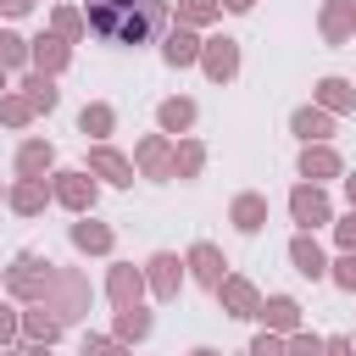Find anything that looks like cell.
I'll return each instance as SVG.
<instances>
[{
    "instance_id": "6da1fadb",
    "label": "cell",
    "mask_w": 356,
    "mask_h": 356,
    "mask_svg": "<svg viewBox=\"0 0 356 356\" xmlns=\"http://www.w3.org/2000/svg\"><path fill=\"white\" fill-rule=\"evenodd\" d=\"M83 22L106 44H150L167 22V0H83Z\"/></svg>"
},
{
    "instance_id": "7a4b0ae2",
    "label": "cell",
    "mask_w": 356,
    "mask_h": 356,
    "mask_svg": "<svg viewBox=\"0 0 356 356\" xmlns=\"http://www.w3.org/2000/svg\"><path fill=\"white\" fill-rule=\"evenodd\" d=\"M234 67H239L234 39H211V50H206V72H211V78H234Z\"/></svg>"
},
{
    "instance_id": "3957f363",
    "label": "cell",
    "mask_w": 356,
    "mask_h": 356,
    "mask_svg": "<svg viewBox=\"0 0 356 356\" xmlns=\"http://www.w3.org/2000/svg\"><path fill=\"white\" fill-rule=\"evenodd\" d=\"M289 206H295V217H300L306 228H312V222H328V200H323V189H295Z\"/></svg>"
},
{
    "instance_id": "277c9868",
    "label": "cell",
    "mask_w": 356,
    "mask_h": 356,
    "mask_svg": "<svg viewBox=\"0 0 356 356\" xmlns=\"http://www.w3.org/2000/svg\"><path fill=\"white\" fill-rule=\"evenodd\" d=\"M56 189H61V200H67V206H78V211L95 200V189H89V178H83V172H61V184H56Z\"/></svg>"
},
{
    "instance_id": "5b68a950",
    "label": "cell",
    "mask_w": 356,
    "mask_h": 356,
    "mask_svg": "<svg viewBox=\"0 0 356 356\" xmlns=\"http://www.w3.org/2000/svg\"><path fill=\"white\" fill-rule=\"evenodd\" d=\"M289 256H295V267H300L306 278H323V250H317L312 239H295V250H289Z\"/></svg>"
},
{
    "instance_id": "8992f818",
    "label": "cell",
    "mask_w": 356,
    "mask_h": 356,
    "mask_svg": "<svg viewBox=\"0 0 356 356\" xmlns=\"http://www.w3.org/2000/svg\"><path fill=\"white\" fill-rule=\"evenodd\" d=\"M189 261H195V273H200L206 284H222V261H217V250H211V245H195V256H189Z\"/></svg>"
},
{
    "instance_id": "52a82bcc",
    "label": "cell",
    "mask_w": 356,
    "mask_h": 356,
    "mask_svg": "<svg viewBox=\"0 0 356 356\" xmlns=\"http://www.w3.org/2000/svg\"><path fill=\"white\" fill-rule=\"evenodd\" d=\"M300 172H306V178H328V172H339V161H334L328 150H306V156H300Z\"/></svg>"
},
{
    "instance_id": "ba28073f",
    "label": "cell",
    "mask_w": 356,
    "mask_h": 356,
    "mask_svg": "<svg viewBox=\"0 0 356 356\" xmlns=\"http://www.w3.org/2000/svg\"><path fill=\"white\" fill-rule=\"evenodd\" d=\"M261 217H267V206H261V200H256V195H245V200H239V206H234V222H239V228H245V234H250V228H261Z\"/></svg>"
},
{
    "instance_id": "9c48e42d",
    "label": "cell",
    "mask_w": 356,
    "mask_h": 356,
    "mask_svg": "<svg viewBox=\"0 0 356 356\" xmlns=\"http://www.w3.org/2000/svg\"><path fill=\"white\" fill-rule=\"evenodd\" d=\"M167 61H172V67H184V61H195V39H189L184 28H178V33L167 39Z\"/></svg>"
},
{
    "instance_id": "30bf717a",
    "label": "cell",
    "mask_w": 356,
    "mask_h": 356,
    "mask_svg": "<svg viewBox=\"0 0 356 356\" xmlns=\"http://www.w3.org/2000/svg\"><path fill=\"white\" fill-rule=\"evenodd\" d=\"M295 134L323 139V134H328V117H323V111H295Z\"/></svg>"
},
{
    "instance_id": "8fae6325",
    "label": "cell",
    "mask_w": 356,
    "mask_h": 356,
    "mask_svg": "<svg viewBox=\"0 0 356 356\" xmlns=\"http://www.w3.org/2000/svg\"><path fill=\"white\" fill-rule=\"evenodd\" d=\"M89 161H95V167H100L106 178H117V184H128V161H122V156H111V150H95Z\"/></svg>"
},
{
    "instance_id": "7c38bea8",
    "label": "cell",
    "mask_w": 356,
    "mask_h": 356,
    "mask_svg": "<svg viewBox=\"0 0 356 356\" xmlns=\"http://www.w3.org/2000/svg\"><path fill=\"white\" fill-rule=\"evenodd\" d=\"M72 239H78L83 250H106V245H111V234H106V228H95V222H78V228H72Z\"/></svg>"
},
{
    "instance_id": "4fadbf2b",
    "label": "cell",
    "mask_w": 356,
    "mask_h": 356,
    "mask_svg": "<svg viewBox=\"0 0 356 356\" xmlns=\"http://www.w3.org/2000/svg\"><path fill=\"white\" fill-rule=\"evenodd\" d=\"M150 267H156V289L172 295V289H178V261H172V256H156Z\"/></svg>"
},
{
    "instance_id": "5bb4252c",
    "label": "cell",
    "mask_w": 356,
    "mask_h": 356,
    "mask_svg": "<svg viewBox=\"0 0 356 356\" xmlns=\"http://www.w3.org/2000/svg\"><path fill=\"white\" fill-rule=\"evenodd\" d=\"M189 117H195L189 100H167V106H161V122H167V128H189Z\"/></svg>"
},
{
    "instance_id": "9a60e30c",
    "label": "cell",
    "mask_w": 356,
    "mask_h": 356,
    "mask_svg": "<svg viewBox=\"0 0 356 356\" xmlns=\"http://www.w3.org/2000/svg\"><path fill=\"white\" fill-rule=\"evenodd\" d=\"M261 317H267L273 328H289V323H295V300H284V295H278V300H267V312H261Z\"/></svg>"
},
{
    "instance_id": "2e32d148",
    "label": "cell",
    "mask_w": 356,
    "mask_h": 356,
    "mask_svg": "<svg viewBox=\"0 0 356 356\" xmlns=\"http://www.w3.org/2000/svg\"><path fill=\"white\" fill-rule=\"evenodd\" d=\"M111 295H117V300L128 306V300L139 295V278H134V273H117V278H111Z\"/></svg>"
},
{
    "instance_id": "e0dca14e",
    "label": "cell",
    "mask_w": 356,
    "mask_h": 356,
    "mask_svg": "<svg viewBox=\"0 0 356 356\" xmlns=\"http://www.w3.org/2000/svg\"><path fill=\"white\" fill-rule=\"evenodd\" d=\"M33 61H39V67H61V44H56V39H39Z\"/></svg>"
},
{
    "instance_id": "ac0fdd59",
    "label": "cell",
    "mask_w": 356,
    "mask_h": 356,
    "mask_svg": "<svg viewBox=\"0 0 356 356\" xmlns=\"http://www.w3.org/2000/svg\"><path fill=\"white\" fill-rule=\"evenodd\" d=\"M323 100H328V106H350V83L328 78V83H323Z\"/></svg>"
},
{
    "instance_id": "d6986e66",
    "label": "cell",
    "mask_w": 356,
    "mask_h": 356,
    "mask_svg": "<svg viewBox=\"0 0 356 356\" xmlns=\"http://www.w3.org/2000/svg\"><path fill=\"white\" fill-rule=\"evenodd\" d=\"M44 161H50V145H28L22 150V172H39Z\"/></svg>"
},
{
    "instance_id": "ffe728a7",
    "label": "cell",
    "mask_w": 356,
    "mask_h": 356,
    "mask_svg": "<svg viewBox=\"0 0 356 356\" xmlns=\"http://www.w3.org/2000/svg\"><path fill=\"white\" fill-rule=\"evenodd\" d=\"M28 89H33V106H44V111L56 106V89H50V78H33Z\"/></svg>"
},
{
    "instance_id": "44dd1931",
    "label": "cell",
    "mask_w": 356,
    "mask_h": 356,
    "mask_svg": "<svg viewBox=\"0 0 356 356\" xmlns=\"http://www.w3.org/2000/svg\"><path fill=\"white\" fill-rule=\"evenodd\" d=\"M89 128H95V134L111 128V111H106V106H89V111H83V134H89Z\"/></svg>"
},
{
    "instance_id": "7402d4cb",
    "label": "cell",
    "mask_w": 356,
    "mask_h": 356,
    "mask_svg": "<svg viewBox=\"0 0 356 356\" xmlns=\"http://www.w3.org/2000/svg\"><path fill=\"white\" fill-rule=\"evenodd\" d=\"M39 200H44L39 184H22V189H17V206H22V211H39Z\"/></svg>"
},
{
    "instance_id": "603a6c76",
    "label": "cell",
    "mask_w": 356,
    "mask_h": 356,
    "mask_svg": "<svg viewBox=\"0 0 356 356\" xmlns=\"http://www.w3.org/2000/svg\"><path fill=\"white\" fill-rule=\"evenodd\" d=\"M0 61H6V67L22 61V39H17V33H0Z\"/></svg>"
},
{
    "instance_id": "cb8c5ba5",
    "label": "cell",
    "mask_w": 356,
    "mask_h": 356,
    "mask_svg": "<svg viewBox=\"0 0 356 356\" xmlns=\"http://www.w3.org/2000/svg\"><path fill=\"white\" fill-rule=\"evenodd\" d=\"M145 167H150V172H161V167H167V150H161V145H156V139H150V145H145Z\"/></svg>"
},
{
    "instance_id": "d4e9b609",
    "label": "cell",
    "mask_w": 356,
    "mask_h": 356,
    "mask_svg": "<svg viewBox=\"0 0 356 356\" xmlns=\"http://www.w3.org/2000/svg\"><path fill=\"white\" fill-rule=\"evenodd\" d=\"M228 306H239V317H245V306H250V289H245V284H228Z\"/></svg>"
},
{
    "instance_id": "484cf974",
    "label": "cell",
    "mask_w": 356,
    "mask_h": 356,
    "mask_svg": "<svg viewBox=\"0 0 356 356\" xmlns=\"http://www.w3.org/2000/svg\"><path fill=\"white\" fill-rule=\"evenodd\" d=\"M334 278H339V284H345V289H356V256H345V261H339V273H334Z\"/></svg>"
},
{
    "instance_id": "4316f807",
    "label": "cell",
    "mask_w": 356,
    "mask_h": 356,
    "mask_svg": "<svg viewBox=\"0 0 356 356\" xmlns=\"http://www.w3.org/2000/svg\"><path fill=\"white\" fill-rule=\"evenodd\" d=\"M345 22H350V11H345V6H334V11H328V33H345Z\"/></svg>"
},
{
    "instance_id": "83f0119b",
    "label": "cell",
    "mask_w": 356,
    "mask_h": 356,
    "mask_svg": "<svg viewBox=\"0 0 356 356\" xmlns=\"http://www.w3.org/2000/svg\"><path fill=\"white\" fill-rule=\"evenodd\" d=\"M250 356H278V339H267V334H261V339L250 345Z\"/></svg>"
},
{
    "instance_id": "f1b7e54d",
    "label": "cell",
    "mask_w": 356,
    "mask_h": 356,
    "mask_svg": "<svg viewBox=\"0 0 356 356\" xmlns=\"http://www.w3.org/2000/svg\"><path fill=\"white\" fill-rule=\"evenodd\" d=\"M317 350H323L317 339H295V356H317Z\"/></svg>"
},
{
    "instance_id": "f546056e",
    "label": "cell",
    "mask_w": 356,
    "mask_h": 356,
    "mask_svg": "<svg viewBox=\"0 0 356 356\" xmlns=\"http://www.w3.org/2000/svg\"><path fill=\"white\" fill-rule=\"evenodd\" d=\"M339 239H345V245L356 250V217H350V222H339Z\"/></svg>"
},
{
    "instance_id": "4dcf8cb0",
    "label": "cell",
    "mask_w": 356,
    "mask_h": 356,
    "mask_svg": "<svg viewBox=\"0 0 356 356\" xmlns=\"http://www.w3.org/2000/svg\"><path fill=\"white\" fill-rule=\"evenodd\" d=\"M189 17H211V0H189Z\"/></svg>"
},
{
    "instance_id": "1f68e13d",
    "label": "cell",
    "mask_w": 356,
    "mask_h": 356,
    "mask_svg": "<svg viewBox=\"0 0 356 356\" xmlns=\"http://www.w3.org/2000/svg\"><path fill=\"white\" fill-rule=\"evenodd\" d=\"M0 6H6L11 17H17V11H28V0H0Z\"/></svg>"
},
{
    "instance_id": "d6a6232c",
    "label": "cell",
    "mask_w": 356,
    "mask_h": 356,
    "mask_svg": "<svg viewBox=\"0 0 356 356\" xmlns=\"http://www.w3.org/2000/svg\"><path fill=\"white\" fill-rule=\"evenodd\" d=\"M0 334H11V312L6 306H0Z\"/></svg>"
},
{
    "instance_id": "836d02e7",
    "label": "cell",
    "mask_w": 356,
    "mask_h": 356,
    "mask_svg": "<svg viewBox=\"0 0 356 356\" xmlns=\"http://www.w3.org/2000/svg\"><path fill=\"white\" fill-rule=\"evenodd\" d=\"M328 356H350V350H345V345H339V339H334V345H328Z\"/></svg>"
},
{
    "instance_id": "e575fe53",
    "label": "cell",
    "mask_w": 356,
    "mask_h": 356,
    "mask_svg": "<svg viewBox=\"0 0 356 356\" xmlns=\"http://www.w3.org/2000/svg\"><path fill=\"white\" fill-rule=\"evenodd\" d=\"M228 6H234V11H250V0H228Z\"/></svg>"
},
{
    "instance_id": "d590c367",
    "label": "cell",
    "mask_w": 356,
    "mask_h": 356,
    "mask_svg": "<svg viewBox=\"0 0 356 356\" xmlns=\"http://www.w3.org/2000/svg\"><path fill=\"white\" fill-rule=\"evenodd\" d=\"M350 200H356V178H350Z\"/></svg>"
},
{
    "instance_id": "8d00e7d4",
    "label": "cell",
    "mask_w": 356,
    "mask_h": 356,
    "mask_svg": "<svg viewBox=\"0 0 356 356\" xmlns=\"http://www.w3.org/2000/svg\"><path fill=\"white\" fill-rule=\"evenodd\" d=\"M195 356H211V350H195Z\"/></svg>"
}]
</instances>
